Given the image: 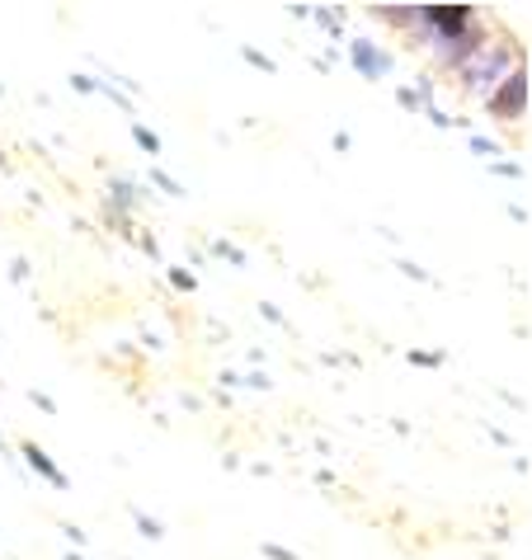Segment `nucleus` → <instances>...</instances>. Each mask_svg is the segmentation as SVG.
<instances>
[{"label": "nucleus", "mask_w": 532, "mask_h": 560, "mask_svg": "<svg viewBox=\"0 0 532 560\" xmlns=\"http://www.w3.org/2000/svg\"><path fill=\"white\" fill-rule=\"evenodd\" d=\"M410 363H419V368H438V363H443V353H410Z\"/></svg>", "instance_id": "obj_22"}, {"label": "nucleus", "mask_w": 532, "mask_h": 560, "mask_svg": "<svg viewBox=\"0 0 532 560\" xmlns=\"http://www.w3.org/2000/svg\"><path fill=\"white\" fill-rule=\"evenodd\" d=\"M241 57L250 61V67H259L264 75H274V71H278V61H274V57H264L259 48H250V43H245V48H241Z\"/></svg>", "instance_id": "obj_11"}, {"label": "nucleus", "mask_w": 532, "mask_h": 560, "mask_svg": "<svg viewBox=\"0 0 532 560\" xmlns=\"http://www.w3.org/2000/svg\"><path fill=\"white\" fill-rule=\"evenodd\" d=\"M523 57H528V52H523ZM523 57H519V48H513L509 38H490V43H485V48L458 71V81H462V90H466L472 100H490V90L505 81V75L519 67Z\"/></svg>", "instance_id": "obj_1"}, {"label": "nucleus", "mask_w": 532, "mask_h": 560, "mask_svg": "<svg viewBox=\"0 0 532 560\" xmlns=\"http://www.w3.org/2000/svg\"><path fill=\"white\" fill-rule=\"evenodd\" d=\"M132 142L142 147L147 155H161V137H155V132L147 128V122H132Z\"/></svg>", "instance_id": "obj_10"}, {"label": "nucleus", "mask_w": 532, "mask_h": 560, "mask_svg": "<svg viewBox=\"0 0 532 560\" xmlns=\"http://www.w3.org/2000/svg\"><path fill=\"white\" fill-rule=\"evenodd\" d=\"M71 85L81 90V95H100V81H95V75H71Z\"/></svg>", "instance_id": "obj_18"}, {"label": "nucleus", "mask_w": 532, "mask_h": 560, "mask_svg": "<svg viewBox=\"0 0 532 560\" xmlns=\"http://www.w3.org/2000/svg\"><path fill=\"white\" fill-rule=\"evenodd\" d=\"M472 151L490 161V155H499V142H495V137H481V132H472Z\"/></svg>", "instance_id": "obj_15"}, {"label": "nucleus", "mask_w": 532, "mask_h": 560, "mask_svg": "<svg viewBox=\"0 0 532 560\" xmlns=\"http://www.w3.org/2000/svg\"><path fill=\"white\" fill-rule=\"evenodd\" d=\"M142 198H151L142 184H132V179H108V194H104V222L114 226V231H128L132 222V208L142 203Z\"/></svg>", "instance_id": "obj_5"}, {"label": "nucleus", "mask_w": 532, "mask_h": 560, "mask_svg": "<svg viewBox=\"0 0 532 560\" xmlns=\"http://www.w3.org/2000/svg\"><path fill=\"white\" fill-rule=\"evenodd\" d=\"M490 175H505V179H523V165H519V161H490Z\"/></svg>", "instance_id": "obj_16"}, {"label": "nucleus", "mask_w": 532, "mask_h": 560, "mask_svg": "<svg viewBox=\"0 0 532 560\" xmlns=\"http://www.w3.org/2000/svg\"><path fill=\"white\" fill-rule=\"evenodd\" d=\"M372 20L382 24H396V28H410V34H419V5H368Z\"/></svg>", "instance_id": "obj_8"}, {"label": "nucleus", "mask_w": 532, "mask_h": 560, "mask_svg": "<svg viewBox=\"0 0 532 560\" xmlns=\"http://www.w3.org/2000/svg\"><path fill=\"white\" fill-rule=\"evenodd\" d=\"M20 457L28 462V471H38V476L48 480L53 490H67V486H71V480H67V471H61V466L48 457V447H43V443H34V439H28V443L20 447Z\"/></svg>", "instance_id": "obj_7"}, {"label": "nucleus", "mask_w": 532, "mask_h": 560, "mask_svg": "<svg viewBox=\"0 0 532 560\" xmlns=\"http://www.w3.org/2000/svg\"><path fill=\"white\" fill-rule=\"evenodd\" d=\"M396 104L405 108V114H425V100L415 95V85H401V90H396Z\"/></svg>", "instance_id": "obj_13"}, {"label": "nucleus", "mask_w": 532, "mask_h": 560, "mask_svg": "<svg viewBox=\"0 0 532 560\" xmlns=\"http://www.w3.org/2000/svg\"><path fill=\"white\" fill-rule=\"evenodd\" d=\"M147 179L155 184V189H165L170 198H189V189H184V184H180V179H170V175H165V170H161V165H151V170H147Z\"/></svg>", "instance_id": "obj_9"}, {"label": "nucleus", "mask_w": 532, "mask_h": 560, "mask_svg": "<svg viewBox=\"0 0 532 560\" xmlns=\"http://www.w3.org/2000/svg\"><path fill=\"white\" fill-rule=\"evenodd\" d=\"M481 104L495 122H523L528 118V57L490 90V100H481Z\"/></svg>", "instance_id": "obj_2"}, {"label": "nucleus", "mask_w": 532, "mask_h": 560, "mask_svg": "<svg viewBox=\"0 0 532 560\" xmlns=\"http://www.w3.org/2000/svg\"><path fill=\"white\" fill-rule=\"evenodd\" d=\"M132 518H137V533H142V537H151V541H161V537H165V527L155 523V518H147L142 509H132Z\"/></svg>", "instance_id": "obj_12"}, {"label": "nucleus", "mask_w": 532, "mask_h": 560, "mask_svg": "<svg viewBox=\"0 0 532 560\" xmlns=\"http://www.w3.org/2000/svg\"><path fill=\"white\" fill-rule=\"evenodd\" d=\"M259 556H269V560H297V551H288V547H274V541H264Z\"/></svg>", "instance_id": "obj_19"}, {"label": "nucleus", "mask_w": 532, "mask_h": 560, "mask_svg": "<svg viewBox=\"0 0 532 560\" xmlns=\"http://www.w3.org/2000/svg\"><path fill=\"white\" fill-rule=\"evenodd\" d=\"M485 43H490V34H485V24L476 20L472 28H462V34H452V38H443V43H433V61L458 75L466 61H472V57L485 48Z\"/></svg>", "instance_id": "obj_4"}, {"label": "nucleus", "mask_w": 532, "mask_h": 560, "mask_svg": "<svg viewBox=\"0 0 532 560\" xmlns=\"http://www.w3.org/2000/svg\"><path fill=\"white\" fill-rule=\"evenodd\" d=\"M10 278H14V283H24V278H28V259H24V255L10 259Z\"/></svg>", "instance_id": "obj_20"}, {"label": "nucleus", "mask_w": 532, "mask_h": 560, "mask_svg": "<svg viewBox=\"0 0 532 560\" xmlns=\"http://www.w3.org/2000/svg\"><path fill=\"white\" fill-rule=\"evenodd\" d=\"M170 283H175L180 292H194V288H198V278H194L189 269H170Z\"/></svg>", "instance_id": "obj_17"}, {"label": "nucleus", "mask_w": 532, "mask_h": 560, "mask_svg": "<svg viewBox=\"0 0 532 560\" xmlns=\"http://www.w3.org/2000/svg\"><path fill=\"white\" fill-rule=\"evenodd\" d=\"M28 400H34V406H38L43 415H57V400H53V396H43V392H28Z\"/></svg>", "instance_id": "obj_21"}, {"label": "nucleus", "mask_w": 532, "mask_h": 560, "mask_svg": "<svg viewBox=\"0 0 532 560\" xmlns=\"http://www.w3.org/2000/svg\"><path fill=\"white\" fill-rule=\"evenodd\" d=\"M259 316H264V320H274V325H284V311H278L274 302H259Z\"/></svg>", "instance_id": "obj_23"}, {"label": "nucleus", "mask_w": 532, "mask_h": 560, "mask_svg": "<svg viewBox=\"0 0 532 560\" xmlns=\"http://www.w3.org/2000/svg\"><path fill=\"white\" fill-rule=\"evenodd\" d=\"M212 255H217V259H231L236 269H245V250H236L231 241H212Z\"/></svg>", "instance_id": "obj_14"}, {"label": "nucleus", "mask_w": 532, "mask_h": 560, "mask_svg": "<svg viewBox=\"0 0 532 560\" xmlns=\"http://www.w3.org/2000/svg\"><path fill=\"white\" fill-rule=\"evenodd\" d=\"M476 24V5H419V38L443 43Z\"/></svg>", "instance_id": "obj_3"}, {"label": "nucleus", "mask_w": 532, "mask_h": 560, "mask_svg": "<svg viewBox=\"0 0 532 560\" xmlns=\"http://www.w3.org/2000/svg\"><path fill=\"white\" fill-rule=\"evenodd\" d=\"M509 217H513V222H523V226H528V208H523V203H509Z\"/></svg>", "instance_id": "obj_27"}, {"label": "nucleus", "mask_w": 532, "mask_h": 560, "mask_svg": "<svg viewBox=\"0 0 532 560\" xmlns=\"http://www.w3.org/2000/svg\"><path fill=\"white\" fill-rule=\"evenodd\" d=\"M349 61H354V71L363 75V81H386L391 67H396V57H391L382 43H372V38H349Z\"/></svg>", "instance_id": "obj_6"}, {"label": "nucleus", "mask_w": 532, "mask_h": 560, "mask_svg": "<svg viewBox=\"0 0 532 560\" xmlns=\"http://www.w3.org/2000/svg\"><path fill=\"white\" fill-rule=\"evenodd\" d=\"M401 273H410V278H415V283H429V273H425V269H419V264H410V259H405V264H401Z\"/></svg>", "instance_id": "obj_24"}, {"label": "nucleus", "mask_w": 532, "mask_h": 560, "mask_svg": "<svg viewBox=\"0 0 532 560\" xmlns=\"http://www.w3.org/2000/svg\"><path fill=\"white\" fill-rule=\"evenodd\" d=\"M137 245L147 250V259H161V245H155V236H137Z\"/></svg>", "instance_id": "obj_25"}, {"label": "nucleus", "mask_w": 532, "mask_h": 560, "mask_svg": "<svg viewBox=\"0 0 532 560\" xmlns=\"http://www.w3.org/2000/svg\"><path fill=\"white\" fill-rule=\"evenodd\" d=\"M241 386H259V392H269V377H264V372H255V377H245Z\"/></svg>", "instance_id": "obj_26"}]
</instances>
